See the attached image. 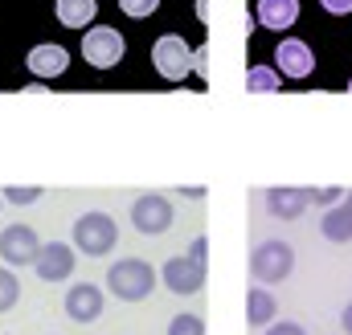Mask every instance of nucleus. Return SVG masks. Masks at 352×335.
<instances>
[{"label": "nucleus", "mask_w": 352, "mask_h": 335, "mask_svg": "<svg viewBox=\"0 0 352 335\" xmlns=\"http://www.w3.org/2000/svg\"><path fill=\"white\" fill-rule=\"evenodd\" d=\"M107 286H111V294L119 303H144L152 294V286H156V270L144 257H119L107 270Z\"/></svg>", "instance_id": "f257e3e1"}, {"label": "nucleus", "mask_w": 352, "mask_h": 335, "mask_svg": "<svg viewBox=\"0 0 352 335\" xmlns=\"http://www.w3.org/2000/svg\"><path fill=\"white\" fill-rule=\"evenodd\" d=\"M205 253H209V242L197 238V242L188 246V253L164 262V274H160V278H164V286H168L173 294H197V290L205 286V274H209Z\"/></svg>", "instance_id": "f03ea898"}, {"label": "nucleus", "mask_w": 352, "mask_h": 335, "mask_svg": "<svg viewBox=\"0 0 352 335\" xmlns=\"http://www.w3.org/2000/svg\"><path fill=\"white\" fill-rule=\"evenodd\" d=\"M291 274H295V250L283 238H266L254 246V253H250V278L254 282L274 286V282H287Z\"/></svg>", "instance_id": "7ed1b4c3"}, {"label": "nucleus", "mask_w": 352, "mask_h": 335, "mask_svg": "<svg viewBox=\"0 0 352 335\" xmlns=\"http://www.w3.org/2000/svg\"><path fill=\"white\" fill-rule=\"evenodd\" d=\"M115 242H119V225H115L111 213L90 209V213H82V217L74 221V250L78 253H87V257H107V253L115 250Z\"/></svg>", "instance_id": "20e7f679"}, {"label": "nucleus", "mask_w": 352, "mask_h": 335, "mask_svg": "<svg viewBox=\"0 0 352 335\" xmlns=\"http://www.w3.org/2000/svg\"><path fill=\"white\" fill-rule=\"evenodd\" d=\"M152 66L160 70V78H168V82H184V78L197 70V49H188L184 37L164 33V37L152 45Z\"/></svg>", "instance_id": "39448f33"}, {"label": "nucleus", "mask_w": 352, "mask_h": 335, "mask_svg": "<svg viewBox=\"0 0 352 335\" xmlns=\"http://www.w3.org/2000/svg\"><path fill=\"white\" fill-rule=\"evenodd\" d=\"M123 54H127V41H123L119 29L94 25V29L82 33V58H87L94 70H115V66L123 62Z\"/></svg>", "instance_id": "423d86ee"}, {"label": "nucleus", "mask_w": 352, "mask_h": 335, "mask_svg": "<svg viewBox=\"0 0 352 335\" xmlns=\"http://www.w3.org/2000/svg\"><path fill=\"white\" fill-rule=\"evenodd\" d=\"M131 225L144 233V238H160L173 229V200L160 196V192H140L131 200Z\"/></svg>", "instance_id": "0eeeda50"}, {"label": "nucleus", "mask_w": 352, "mask_h": 335, "mask_svg": "<svg viewBox=\"0 0 352 335\" xmlns=\"http://www.w3.org/2000/svg\"><path fill=\"white\" fill-rule=\"evenodd\" d=\"M37 253H41V242H37L33 225H8L0 233V262L4 266H33Z\"/></svg>", "instance_id": "6e6552de"}, {"label": "nucleus", "mask_w": 352, "mask_h": 335, "mask_svg": "<svg viewBox=\"0 0 352 335\" xmlns=\"http://www.w3.org/2000/svg\"><path fill=\"white\" fill-rule=\"evenodd\" d=\"M74 246H66V242H50V246H41L37 253V262H33V270H37V278L41 282H66L70 274H74Z\"/></svg>", "instance_id": "1a4fd4ad"}, {"label": "nucleus", "mask_w": 352, "mask_h": 335, "mask_svg": "<svg viewBox=\"0 0 352 335\" xmlns=\"http://www.w3.org/2000/svg\"><path fill=\"white\" fill-rule=\"evenodd\" d=\"M66 315L74 323H94L102 315V290L94 282H74L66 290Z\"/></svg>", "instance_id": "9d476101"}, {"label": "nucleus", "mask_w": 352, "mask_h": 335, "mask_svg": "<svg viewBox=\"0 0 352 335\" xmlns=\"http://www.w3.org/2000/svg\"><path fill=\"white\" fill-rule=\"evenodd\" d=\"M274 66H278L287 78H307L311 66H316V58H311V49H307L299 37H283L278 49H274Z\"/></svg>", "instance_id": "9b49d317"}, {"label": "nucleus", "mask_w": 352, "mask_h": 335, "mask_svg": "<svg viewBox=\"0 0 352 335\" xmlns=\"http://www.w3.org/2000/svg\"><path fill=\"white\" fill-rule=\"evenodd\" d=\"M263 196H266V213L283 217V221H295L311 205V188H266Z\"/></svg>", "instance_id": "f8f14e48"}, {"label": "nucleus", "mask_w": 352, "mask_h": 335, "mask_svg": "<svg viewBox=\"0 0 352 335\" xmlns=\"http://www.w3.org/2000/svg\"><path fill=\"white\" fill-rule=\"evenodd\" d=\"M25 66L33 70V78H58V74H66L70 54L62 45H33L29 58H25Z\"/></svg>", "instance_id": "ddd939ff"}, {"label": "nucleus", "mask_w": 352, "mask_h": 335, "mask_svg": "<svg viewBox=\"0 0 352 335\" xmlns=\"http://www.w3.org/2000/svg\"><path fill=\"white\" fill-rule=\"evenodd\" d=\"M254 21L266 25V29H274V33H283V29H291L299 21V0H258Z\"/></svg>", "instance_id": "4468645a"}, {"label": "nucleus", "mask_w": 352, "mask_h": 335, "mask_svg": "<svg viewBox=\"0 0 352 335\" xmlns=\"http://www.w3.org/2000/svg\"><path fill=\"white\" fill-rule=\"evenodd\" d=\"M274 315H278L274 294L266 290L263 282H254V286L246 290V323H250V327H270V323H274Z\"/></svg>", "instance_id": "2eb2a0df"}, {"label": "nucleus", "mask_w": 352, "mask_h": 335, "mask_svg": "<svg viewBox=\"0 0 352 335\" xmlns=\"http://www.w3.org/2000/svg\"><path fill=\"white\" fill-rule=\"evenodd\" d=\"M320 233H324L328 242H336V246H340V242H352V192H344V200L324 213Z\"/></svg>", "instance_id": "dca6fc26"}, {"label": "nucleus", "mask_w": 352, "mask_h": 335, "mask_svg": "<svg viewBox=\"0 0 352 335\" xmlns=\"http://www.w3.org/2000/svg\"><path fill=\"white\" fill-rule=\"evenodd\" d=\"M98 12V0H58V21L66 29H87Z\"/></svg>", "instance_id": "f3484780"}, {"label": "nucleus", "mask_w": 352, "mask_h": 335, "mask_svg": "<svg viewBox=\"0 0 352 335\" xmlns=\"http://www.w3.org/2000/svg\"><path fill=\"white\" fill-rule=\"evenodd\" d=\"M278 86H283V78H278L274 66H254V70L246 74V90H250V94H274Z\"/></svg>", "instance_id": "a211bd4d"}, {"label": "nucleus", "mask_w": 352, "mask_h": 335, "mask_svg": "<svg viewBox=\"0 0 352 335\" xmlns=\"http://www.w3.org/2000/svg\"><path fill=\"white\" fill-rule=\"evenodd\" d=\"M16 299H21V282H16L12 266H0V315H4V311H12V307H16Z\"/></svg>", "instance_id": "6ab92c4d"}, {"label": "nucleus", "mask_w": 352, "mask_h": 335, "mask_svg": "<svg viewBox=\"0 0 352 335\" xmlns=\"http://www.w3.org/2000/svg\"><path fill=\"white\" fill-rule=\"evenodd\" d=\"M168 335H205V319L201 315H173V323H168Z\"/></svg>", "instance_id": "aec40b11"}, {"label": "nucleus", "mask_w": 352, "mask_h": 335, "mask_svg": "<svg viewBox=\"0 0 352 335\" xmlns=\"http://www.w3.org/2000/svg\"><path fill=\"white\" fill-rule=\"evenodd\" d=\"M119 8H123L127 16H135V21H144V16H152V12L160 8V0H119Z\"/></svg>", "instance_id": "412c9836"}, {"label": "nucleus", "mask_w": 352, "mask_h": 335, "mask_svg": "<svg viewBox=\"0 0 352 335\" xmlns=\"http://www.w3.org/2000/svg\"><path fill=\"white\" fill-rule=\"evenodd\" d=\"M4 196H8L12 205H33V200L41 196V188H37V184H29V188H4Z\"/></svg>", "instance_id": "4be33fe9"}, {"label": "nucleus", "mask_w": 352, "mask_h": 335, "mask_svg": "<svg viewBox=\"0 0 352 335\" xmlns=\"http://www.w3.org/2000/svg\"><path fill=\"white\" fill-rule=\"evenodd\" d=\"M266 335H307L303 332V323H291V319H283V323H270Z\"/></svg>", "instance_id": "5701e85b"}, {"label": "nucleus", "mask_w": 352, "mask_h": 335, "mask_svg": "<svg viewBox=\"0 0 352 335\" xmlns=\"http://www.w3.org/2000/svg\"><path fill=\"white\" fill-rule=\"evenodd\" d=\"M320 4H324L332 16H349L352 12V0H320Z\"/></svg>", "instance_id": "b1692460"}, {"label": "nucleus", "mask_w": 352, "mask_h": 335, "mask_svg": "<svg viewBox=\"0 0 352 335\" xmlns=\"http://www.w3.org/2000/svg\"><path fill=\"white\" fill-rule=\"evenodd\" d=\"M336 196H344V192H340V188H320V192L311 188V200H316V205H332Z\"/></svg>", "instance_id": "393cba45"}, {"label": "nucleus", "mask_w": 352, "mask_h": 335, "mask_svg": "<svg viewBox=\"0 0 352 335\" xmlns=\"http://www.w3.org/2000/svg\"><path fill=\"white\" fill-rule=\"evenodd\" d=\"M340 327H344V332L352 335V303L344 307V311H340Z\"/></svg>", "instance_id": "a878e982"}, {"label": "nucleus", "mask_w": 352, "mask_h": 335, "mask_svg": "<svg viewBox=\"0 0 352 335\" xmlns=\"http://www.w3.org/2000/svg\"><path fill=\"white\" fill-rule=\"evenodd\" d=\"M349 90H352V78H349Z\"/></svg>", "instance_id": "bb28decb"}, {"label": "nucleus", "mask_w": 352, "mask_h": 335, "mask_svg": "<svg viewBox=\"0 0 352 335\" xmlns=\"http://www.w3.org/2000/svg\"><path fill=\"white\" fill-rule=\"evenodd\" d=\"M0 196H4V192H0Z\"/></svg>", "instance_id": "cd10ccee"}]
</instances>
